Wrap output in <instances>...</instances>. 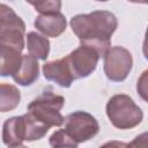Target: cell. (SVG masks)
<instances>
[{
	"label": "cell",
	"mask_w": 148,
	"mask_h": 148,
	"mask_svg": "<svg viewBox=\"0 0 148 148\" xmlns=\"http://www.w3.org/2000/svg\"><path fill=\"white\" fill-rule=\"evenodd\" d=\"M69 24L81 45L90 46L99 57H104L111 47V36L118 27V20L109 10H94L73 16Z\"/></svg>",
	"instance_id": "1"
},
{
	"label": "cell",
	"mask_w": 148,
	"mask_h": 148,
	"mask_svg": "<svg viewBox=\"0 0 148 148\" xmlns=\"http://www.w3.org/2000/svg\"><path fill=\"white\" fill-rule=\"evenodd\" d=\"M106 116L111 124L119 130L138 126L143 119V112L135 102L125 94L112 96L106 103Z\"/></svg>",
	"instance_id": "2"
},
{
	"label": "cell",
	"mask_w": 148,
	"mask_h": 148,
	"mask_svg": "<svg viewBox=\"0 0 148 148\" xmlns=\"http://www.w3.org/2000/svg\"><path fill=\"white\" fill-rule=\"evenodd\" d=\"M65 98L52 91H44L28 105V112L49 128L61 126L65 118L60 113Z\"/></svg>",
	"instance_id": "3"
},
{
	"label": "cell",
	"mask_w": 148,
	"mask_h": 148,
	"mask_svg": "<svg viewBox=\"0 0 148 148\" xmlns=\"http://www.w3.org/2000/svg\"><path fill=\"white\" fill-rule=\"evenodd\" d=\"M65 131L79 145L92 139L99 131V125L92 114L86 111L69 113L65 120Z\"/></svg>",
	"instance_id": "4"
},
{
	"label": "cell",
	"mask_w": 148,
	"mask_h": 148,
	"mask_svg": "<svg viewBox=\"0 0 148 148\" xmlns=\"http://www.w3.org/2000/svg\"><path fill=\"white\" fill-rule=\"evenodd\" d=\"M133 66L131 52L123 46H112L104 54V73L112 82L124 81Z\"/></svg>",
	"instance_id": "5"
},
{
	"label": "cell",
	"mask_w": 148,
	"mask_h": 148,
	"mask_svg": "<svg viewBox=\"0 0 148 148\" xmlns=\"http://www.w3.org/2000/svg\"><path fill=\"white\" fill-rule=\"evenodd\" d=\"M99 54L90 46L81 45L72 51L64 59L68 66V69L73 76V80L88 77L96 69Z\"/></svg>",
	"instance_id": "6"
},
{
	"label": "cell",
	"mask_w": 148,
	"mask_h": 148,
	"mask_svg": "<svg viewBox=\"0 0 148 148\" xmlns=\"http://www.w3.org/2000/svg\"><path fill=\"white\" fill-rule=\"evenodd\" d=\"M35 28L40 31L46 37H59L67 27V21L65 15L61 13L54 14H46V15H38L34 22Z\"/></svg>",
	"instance_id": "7"
},
{
	"label": "cell",
	"mask_w": 148,
	"mask_h": 148,
	"mask_svg": "<svg viewBox=\"0 0 148 148\" xmlns=\"http://www.w3.org/2000/svg\"><path fill=\"white\" fill-rule=\"evenodd\" d=\"M23 50L0 43V76H13L17 73L22 64Z\"/></svg>",
	"instance_id": "8"
},
{
	"label": "cell",
	"mask_w": 148,
	"mask_h": 148,
	"mask_svg": "<svg viewBox=\"0 0 148 148\" xmlns=\"http://www.w3.org/2000/svg\"><path fill=\"white\" fill-rule=\"evenodd\" d=\"M43 74L46 80L52 81L62 88H69L74 81L64 58L45 62L43 65Z\"/></svg>",
	"instance_id": "9"
},
{
	"label": "cell",
	"mask_w": 148,
	"mask_h": 148,
	"mask_svg": "<svg viewBox=\"0 0 148 148\" xmlns=\"http://www.w3.org/2000/svg\"><path fill=\"white\" fill-rule=\"evenodd\" d=\"M16 83L27 87L35 83L39 77V65L37 59L29 54L22 56V64L15 75L12 76Z\"/></svg>",
	"instance_id": "10"
},
{
	"label": "cell",
	"mask_w": 148,
	"mask_h": 148,
	"mask_svg": "<svg viewBox=\"0 0 148 148\" xmlns=\"http://www.w3.org/2000/svg\"><path fill=\"white\" fill-rule=\"evenodd\" d=\"M2 141L8 147L14 145H20L22 143V141H24V124L22 116L8 118L3 123Z\"/></svg>",
	"instance_id": "11"
},
{
	"label": "cell",
	"mask_w": 148,
	"mask_h": 148,
	"mask_svg": "<svg viewBox=\"0 0 148 148\" xmlns=\"http://www.w3.org/2000/svg\"><path fill=\"white\" fill-rule=\"evenodd\" d=\"M12 31L25 32V23L13 8L5 3H0V35Z\"/></svg>",
	"instance_id": "12"
},
{
	"label": "cell",
	"mask_w": 148,
	"mask_h": 148,
	"mask_svg": "<svg viewBox=\"0 0 148 148\" xmlns=\"http://www.w3.org/2000/svg\"><path fill=\"white\" fill-rule=\"evenodd\" d=\"M27 46L29 56L35 59L45 60L50 53V40L36 31H30L27 35Z\"/></svg>",
	"instance_id": "13"
},
{
	"label": "cell",
	"mask_w": 148,
	"mask_h": 148,
	"mask_svg": "<svg viewBox=\"0 0 148 148\" xmlns=\"http://www.w3.org/2000/svg\"><path fill=\"white\" fill-rule=\"evenodd\" d=\"M21 101L20 90L9 83H0V112H8L17 108Z\"/></svg>",
	"instance_id": "14"
},
{
	"label": "cell",
	"mask_w": 148,
	"mask_h": 148,
	"mask_svg": "<svg viewBox=\"0 0 148 148\" xmlns=\"http://www.w3.org/2000/svg\"><path fill=\"white\" fill-rule=\"evenodd\" d=\"M24 124V141H36L44 138V135L50 130L46 125L38 121L29 112L22 116Z\"/></svg>",
	"instance_id": "15"
},
{
	"label": "cell",
	"mask_w": 148,
	"mask_h": 148,
	"mask_svg": "<svg viewBox=\"0 0 148 148\" xmlns=\"http://www.w3.org/2000/svg\"><path fill=\"white\" fill-rule=\"evenodd\" d=\"M50 146L51 148H77V143L67 134V132L62 130H58L52 133L50 136Z\"/></svg>",
	"instance_id": "16"
},
{
	"label": "cell",
	"mask_w": 148,
	"mask_h": 148,
	"mask_svg": "<svg viewBox=\"0 0 148 148\" xmlns=\"http://www.w3.org/2000/svg\"><path fill=\"white\" fill-rule=\"evenodd\" d=\"M28 3L31 5V6H34V8L36 9V12H38L40 15L60 13V8H61V1H59V0L28 1Z\"/></svg>",
	"instance_id": "17"
},
{
	"label": "cell",
	"mask_w": 148,
	"mask_h": 148,
	"mask_svg": "<svg viewBox=\"0 0 148 148\" xmlns=\"http://www.w3.org/2000/svg\"><path fill=\"white\" fill-rule=\"evenodd\" d=\"M147 142H148V134L147 132H143L142 134L133 139L130 143H127L126 148H147Z\"/></svg>",
	"instance_id": "18"
},
{
	"label": "cell",
	"mask_w": 148,
	"mask_h": 148,
	"mask_svg": "<svg viewBox=\"0 0 148 148\" xmlns=\"http://www.w3.org/2000/svg\"><path fill=\"white\" fill-rule=\"evenodd\" d=\"M147 71H145L141 75V77L139 79L138 81V86H136V89H138V92L141 95V97L147 101Z\"/></svg>",
	"instance_id": "19"
},
{
	"label": "cell",
	"mask_w": 148,
	"mask_h": 148,
	"mask_svg": "<svg viewBox=\"0 0 148 148\" xmlns=\"http://www.w3.org/2000/svg\"><path fill=\"white\" fill-rule=\"evenodd\" d=\"M127 143L121 142V141H109L106 143H104L103 146H101L99 148H126Z\"/></svg>",
	"instance_id": "20"
},
{
	"label": "cell",
	"mask_w": 148,
	"mask_h": 148,
	"mask_svg": "<svg viewBox=\"0 0 148 148\" xmlns=\"http://www.w3.org/2000/svg\"><path fill=\"white\" fill-rule=\"evenodd\" d=\"M8 148H28V147H25L24 145L20 143V145H14V146H9Z\"/></svg>",
	"instance_id": "21"
}]
</instances>
